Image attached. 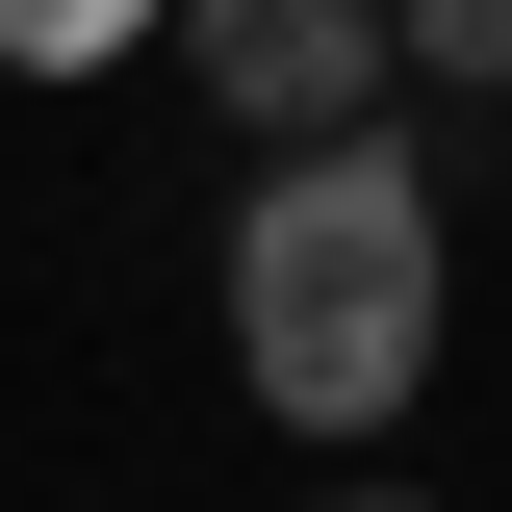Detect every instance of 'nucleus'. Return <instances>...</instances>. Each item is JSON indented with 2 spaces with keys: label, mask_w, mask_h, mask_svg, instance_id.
Returning <instances> with one entry per match:
<instances>
[{
  "label": "nucleus",
  "mask_w": 512,
  "mask_h": 512,
  "mask_svg": "<svg viewBox=\"0 0 512 512\" xmlns=\"http://www.w3.org/2000/svg\"><path fill=\"white\" fill-rule=\"evenodd\" d=\"M436 282H461V180L410 128H333V154H256L231 205V384L282 436H410V384H436Z\"/></svg>",
  "instance_id": "nucleus-1"
},
{
  "label": "nucleus",
  "mask_w": 512,
  "mask_h": 512,
  "mask_svg": "<svg viewBox=\"0 0 512 512\" xmlns=\"http://www.w3.org/2000/svg\"><path fill=\"white\" fill-rule=\"evenodd\" d=\"M180 77L256 154H333V128H384V0H180Z\"/></svg>",
  "instance_id": "nucleus-2"
},
{
  "label": "nucleus",
  "mask_w": 512,
  "mask_h": 512,
  "mask_svg": "<svg viewBox=\"0 0 512 512\" xmlns=\"http://www.w3.org/2000/svg\"><path fill=\"white\" fill-rule=\"evenodd\" d=\"M384 77H436V103L487 128L512 103V0H384Z\"/></svg>",
  "instance_id": "nucleus-3"
},
{
  "label": "nucleus",
  "mask_w": 512,
  "mask_h": 512,
  "mask_svg": "<svg viewBox=\"0 0 512 512\" xmlns=\"http://www.w3.org/2000/svg\"><path fill=\"white\" fill-rule=\"evenodd\" d=\"M180 0H0V77H103V52H154Z\"/></svg>",
  "instance_id": "nucleus-4"
},
{
  "label": "nucleus",
  "mask_w": 512,
  "mask_h": 512,
  "mask_svg": "<svg viewBox=\"0 0 512 512\" xmlns=\"http://www.w3.org/2000/svg\"><path fill=\"white\" fill-rule=\"evenodd\" d=\"M308 512H436V487H308Z\"/></svg>",
  "instance_id": "nucleus-5"
}]
</instances>
